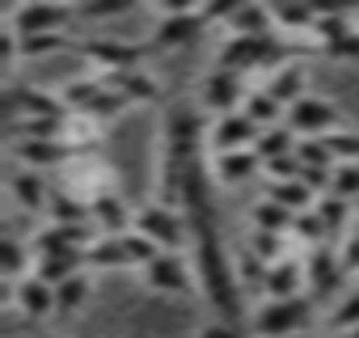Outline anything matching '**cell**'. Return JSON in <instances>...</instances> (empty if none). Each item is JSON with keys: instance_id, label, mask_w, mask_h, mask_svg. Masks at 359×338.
I'll return each instance as SVG.
<instances>
[{"instance_id": "1", "label": "cell", "mask_w": 359, "mask_h": 338, "mask_svg": "<svg viewBox=\"0 0 359 338\" xmlns=\"http://www.w3.org/2000/svg\"><path fill=\"white\" fill-rule=\"evenodd\" d=\"M296 55H292V43H283L279 34H266V39H241V34H224L220 39V47H216V68H224V72H237V76H245V72H275V68H283V64H292Z\"/></svg>"}, {"instance_id": "2", "label": "cell", "mask_w": 359, "mask_h": 338, "mask_svg": "<svg viewBox=\"0 0 359 338\" xmlns=\"http://www.w3.org/2000/svg\"><path fill=\"white\" fill-rule=\"evenodd\" d=\"M317 317V300L309 292L287 296V300H262L250 313V334L254 338H287V334H309Z\"/></svg>"}, {"instance_id": "3", "label": "cell", "mask_w": 359, "mask_h": 338, "mask_svg": "<svg viewBox=\"0 0 359 338\" xmlns=\"http://www.w3.org/2000/svg\"><path fill=\"white\" fill-rule=\"evenodd\" d=\"M135 233H144L161 254H182V245H191L187 212L165 208V203H140L135 208Z\"/></svg>"}, {"instance_id": "4", "label": "cell", "mask_w": 359, "mask_h": 338, "mask_svg": "<svg viewBox=\"0 0 359 338\" xmlns=\"http://www.w3.org/2000/svg\"><path fill=\"white\" fill-rule=\"evenodd\" d=\"M72 18H76V5H47V0H30V5H5V9H0V26H9L22 39L60 34Z\"/></svg>"}, {"instance_id": "5", "label": "cell", "mask_w": 359, "mask_h": 338, "mask_svg": "<svg viewBox=\"0 0 359 338\" xmlns=\"http://www.w3.org/2000/svg\"><path fill=\"white\" fill-rule=\"evenodd\" d=\"M76 51L102 76L106 72H131L144 60V47L140 43H127V39H85V43H76Z\"/></svg>"}, {"instance_id": "6", "label": "cell", "mask_w": 359, "mask_h": 338, "mask_svg": "<svg viewBox=\"0 0 359 338\" xmlns=\"http://www.w3.org/2000/svg\"><path fill=\"white\" fill-rule=\"evenodd\" d=\"M292 131H296V140H325V135H334L338 131V110L325 102V97H317V93H304L300 102H292L287 106V119H283Z\"/></svg>"}, {"instance_id": "7", "label": "cell", "mask_w": 359, "mask_h": 338, "mask_svg": "<svg viewBox=\"0 0 359 338\" xmlns=\"http://www.w3.org/2000/svg\"><path fill=\"white\" fill-rule=\"evenodd\" d=\"M245 85H241V76L237 72H224V68H212V72H203V81H199V102L195 106H203L208 114H237L241 110V102H245Z\"/></svg>"}, {"instance_id": "8", "label": "cell", "mask_w": 359, "mask_h": 338, "mask_svg": "<svg viewBox=\"0 0 359 338\" xmlns=\"http://www.w3.org/2000/svg\"><path fill=\"white\" fill-rule=\"evenodd\" d=\"M342 262H338V250L334 245H317V250H309L304 254V292L317 300V304H325L334 292H338V283H342Z\"/></svg>"}, {"instance_id": "9", "label": "cell", "mask_w": 359, "mask_h": 338, "mask_svg": "<svg viewBox=\"0 0 359 338\" xmlns=\"http://www.w3.org/2000/svg\"><path fill=\"white\" fill-rule=\"evenodd\" d=\"M140 275H144V283H148L152 292H161V296H187V292L195 288V271H191V262H187L182 254H156Z\"/></svg>"}, {"instance_id": "10", "label": "cell", "mask_w": 359, "mask_h": 338, "mask_svg": "<svg viewBox=\"0 0 359 338\" xmlns=\"http://www.w3.org/2000/svg\"><path fill=\"white\" fill-rule=\"evenodd\" d=\"M258 127L237 110V114H220V119H212V127H208V152L212 156H220V152H250L254 144H258Z\"/></svg>"}, {"instance_id": "11", "label": "cell", "mask_w": 359, "mask_h": 338, "mask_svg": "<svg viewBox=\"0 0 359 338\" xmlns=\"http://www.w3.org/2000/svg\"><path fill=\"white\" fill-rule=\"evenodd\" d=\"M13 156L22 161V169L47 174V169H68L81 152L64 140H26V144H13Z\"/></svg>"}, {"instance_id": "12", "label": "cell", "mask_w": 359, "mask_h": 338, "mask_svg": "<svg viewBox=\"0 0 359 338\" xmlns=\"http://www.w3.org/2000/svg\"><path fill=\"white\" fill-rule=\"evenodd\" d=\"M203 30H208V26H203V13H199V9L169 13V18H156V26H152V47H161V51L187 47V43H195Z\"/></svg>"}, {"instance_id": "13", "label": "cell", "mask_w": 359, "mask_h": 338, "mask_svg": "<svg viewBox=\"0 0 359 338\" xmlns=\"http://www.w3.org/2000/svg\"><path fill=\"white\" fill-rule=\"evenodd\" d=\"M97 76H102V72H97ZM102 81H106V89H114L127 106H152V102H161V81H156L152 72H144V68L106 72Z\"/></svg>"}, {"instance_id": "14", "label": "cell", "mask_w": 359, "mask_h": 338, "mask_svg": "<svg viewBox=\"0 0 359 338\" xmlns=\"http://www.w3.org/2000/svg\"><path fill=\"white\" fill-rule=\"evenodd\" d=\"M262 169V161H258V152L250 148V152H220V156H212L208 161V174H212V182H220V187H241V182H250L254 174Z\"/></svg>"}, {"instance_id": "15", "label": "cell", "mask_w": 359, "mask_h": 338, "mask_svg": "<svg viewBox=\"0 0 359 338\" xmlns=\"http://www.w3.org/2000/svg\"><path fill=\"white\" fill-rule=\"evenodd\" d=\"M93 229H97L102 237H127V233L135 229V208L123 203V199L110 191V195L93 199Z\"/></svg>"}, {"instance_id": "16", "label": "cell", "mask_w": 359, "mask_h": 338, "mask_svg": "<svg viewBox=\"0 0 359 338\" xmlns=\"http://www.w3.org/2000/svg\"><path fill=\"white\" fill-rule=\"evenodd\" d=\"M13 313H22L26 321H43V317H51V313H55V288L43 283L39 275L22 279L18 292H13Z\"/></svg>"}, {"instance_id": "17", "label": "cell", "mask_w": 359, "mask_h": 338, "mask_svg": "<svg viewBox=\"0 0 359 338\" xmlns=\"http://www.w3.org/2000/svg\"><path fill=\"white\" fill-rule=\"evenodd\" d=\"M271 26H275V34L283 43H300V39L313 43L317 9H304V5H271Z\"/></svg>"}, {"instance_id": "18", "label": "cell", "mask_w": 359, "mask_h": 338, "mask_svg": "<svg viewBox=\"0 0 359 338\" xmlns=\"http://www.w3.org/2000/svg\"><path fill=\"white\" fill-rule=\"evenodd\" d=\"M64 102L43 89H9V123L13 119H64Z\"/></svg>"}, {"instance_id": "19", "label": "cell", "mask_w": 359, "mask_h": 338, "mask_svg": "<svg viewBox=\"0 0 359 338\" xmlns=\"http://www.w3.org/2000/svg\"><path fill=\"white\" fill-rule=\"evenodd\" d=\"M300 292H304V262L300 258H283L266 271L262 300H287V296H300Z\"/></svg>"}, {"instance_id": "20", "label": "cell", "mask_w": 359, "mask_h": 338, "mask_svg": "<svg viewBox=\"0 0 359 338\" xmlns=\"http://www.w3.org/2000/svg\"><path fill=\"white\" fill-rule=\"evenodd\" d=\"M9 195L22 212H47V203H51V191H47L43 174H34V169H18L9 178Z\"/></svg>"}, {"instance_id": "21", "label": "cell", "mask_w": 359, "mask_h": 338, "mask_svg": "<svg viewBox=\"0 0 359 338\" xmlns=\"http://www.w3.org/2000/svg\"><path fill=\"white\" fill-rule=\"evenodd\" d=\"M283 110L292 106V102H300L304 97V64L300 60H292V64H283V68H275L271 76H266V85H262Z\"/></svg>"}, {"instance_id": "22", "label": "cell", "mask_w": 359, "mask_h": 338, "mask_svg": "<svg viewBox=\"0 0 359 338\" xmlns=\"http://www.w3.org/2000/svg\"><path fill=\"white\" fill-rule=\"evenodd\" d=\"M313 212L321 216V224H325L330 241H338V237L355 224V203H351V199H342V195H321V199L313 203Z\"/></svg>"}, {"instance_id": "23", "label": "cell", "mask_w": 359, "mask_h": 338, "mask_svg": "<svg viewBox=\"0 0 359 338\" xmlns=\"http://www.w3.org/2000/svg\"><path fill=\"white\" fill-rule=\"evenodd\" d=\"M241 114L258 127V131H266V127H279L283 119H287V110L266 93V89H250L245 93V102H241Z\"/></svg>"}, {"instance_id": "24", "label": "cell", "mask_w": 359, "mask_h": 338, "mask_svg": "<svg viewBox=\"0 0 359 338\" xmlns=\"http://www.w3.org/2000/svg\"><path fill=\"white\" fill-rule=\"evenodd\" d=\"M250 220H254V229H258V233L292 237L296 212H287V208H283V203H275V199H258V203H254V212H250Z\"/></svg>"}, {"instance_id": "25", "label": "cell", "mask_w": 359, "mask_h": 338, "mask_svg": "<svg viewBox=\"0 0 359 338\" xmlns=\"http://www.w3.org/2000/svg\"><path fill=\"white\" fill-rule=\"evenodd\" d=\"M85 266H89V271H127L131 258H127L123 237H97V241L89 245V254H85Z\"/></svg>"}, {"instance_id": "26", "label": "cell", "mask_w": 359, "mask_h": 338, "mask_svg": "<svg viewBox=\"0 0 359 338\" xmlns=\"http://www.w3.org/2000/svg\"><path fill=\"white\" fill-rule=\"evenodd\" d=\"M47 216H51V224H93V208L85 199H76L72 191H51Z\"/></svg>"}, {"instance_id": "27", "label": "cell", "mask_w": 359, "mask_h": 338, "mask_svg": "<svg viewBox=\"0 0 359 338\" xmlns=\"http://www.w3.org/2000/svg\"><path fill=\"white\" fill-rule=\"evenodd\" d=\"M254 152H258V161H262V165H266V161H279V156H292V152H296V131H292L287 123L266 127V131L258 135Z\"/></svg>"}, {"instance_id": "28", "label": "cell", "mask_w": 359, "mask_h": 338, "mask_svg": "<svg viewBox=\"0 0 359 338\" xmlns=\"http://www.w3.org/2000/svg\"><path fill=\"white\" fill-rule=\"evenodd\" d=\"M5 279H30L34 275V250L22 237H5V266H0Z\"/></svg>"}, {"instance_id": "29", "label": "cell", "mask_w": 359, "mask_h": 338, "mask_svg": "<svg viewBox=\"0 0 359 338\" xmlns=\"http://www.w3.org/2000/svg\"><path fill=\"white\" fill-rule=\"evenodd\" d=\"M89 292H93L89 275H85V271H81V275H72L68 283H60V288H55V313H81V309H85V300H89Z\"/></svg>"}, {"instance_id": "30", "label": "cell", "mask_w": 359, "mask_h": 338, "mask_svg": "<svg viewBox=\"0 0 359 338\" xmlns=\"http://www.w3.org/2000/svg\"><path fill=\"white\" fill-rule=\"evenodd\" d=\"M233 266H237V283H241L245 292H258V296H262V283H266V271H271V266H266V262H258L245 245H241V254H237V262H233Z\"/></svg>"}, {"instance_id": "31", "label": "cell", "mask_w": 359, "mask_h": 338, "mask_svg": "<svg viewBox=\"0 0 359 338\" xmlns=\"http://www.w3.org/2000/svg\"><path fill=\"white\" fill-rule=\"evenodd\" d=\"M330 330H338L342 338L359 330V288H351V292L334 304V313H330Z\"/></svg>"}, {"instance_id": "32", "label": "cell", "mask_w": 359, "mask_h": 338, "mask_svg": "<svg viewBox=\"0 0 359 338\" xmlns=\"http://www.w3.org/2000/svg\"><path fill=\"white\" fill-rule=\"evenodd\" d=\"M245 250L258 258V262H266V266H275V262H283L287 254H283V237H275V233H250V241H245Z\"/></svg>"}, {"instance_id": "33", "label": "cell", "mask_w": 359, "mask_h": 338, "mask_svg": "<svg viewBox=\"0 0 359 338\" xmlns=\"http://www.w3.org/2000/svg\"><path fill=\"white\" fill-rule=\"evenodd\" d=\"M76 47L68 34H43V39H22V60H43V55H60Z\"/></svg>"}, {"instance_id": "34", "label": "cell", "mask_w": 359, "mask_h": 338, "mask_svg": "<svg viewBox=\"0 0 359 338\" xmlns=\"http://www.w3.org/2000/svg\"><path fill=\"white\" fill-rule=\"evenodd\" d=\"M325 148H330L334 165H359V131H334V135H325Z\"/></svg>"}, {"instance_id": "35", "label": "cell", "mask_w": 359, "mask_h": 338, "mask_svg": "<svg viewBox=\"0 0 359 338\" xmlns=\"http://www.w3.org/2000/svg\"><path fill=\"white\" fill-rule=\"evenodd\" d=\"M135 9V0H85L76 5V18H123Z\"/></svg>"}, {"instance_id": "36", "label": "cell", "mask_w": 359, "mask_h": 338, "mask_svg": "<svg viewBox=\"0 0 359 338\" xmlns=\"http://www.w3.org/2000/svg\"><path fill=\"white\" fill-rule=\"evenodd\" d=\"M330 195H342V199L359 203V165H334V191Z\"/></svg>"}, {"instance_id": "37", "label": "cell", "mask_w": 359, "mask_h": 338, "mask_svg": "<svg viewBox=\"0 0 359 338\" xmlns=\"http://www.w3.org/2000/svg\"><path fill=\"white\" fill-rule=\"evenodd\" d=\"M334 250H338V262H342V271H359V220L334 241Z\"/></svg>"}, {"instance_id": "38", "label": "cell", "mask_w": 359, "mask_h": 338, "mask_svg": "<svg viewBox=\"0 0 359 338\" xmlns=\"http://www.w3.org/2000/svg\"><path fill=\"white\" fill-rule=\"evenodd\" d=\"M22 64V34H13L9 26H0V68L13 72Z\"/></svg>"}, {"instance_id": "39", "label": "cell", "mask_w": 359, "mask_h": 338, "mask_svg": "<svg viewBox=\"0 0 359 338\" xmlns=\"http://www.w3.org/2000/svg\"><path fill=\"white\" fill-rule=\"evenodd\" d=\"M195 338H241V330H237V321H212V325H203Z\"/></svg>"}, {"instance_id": "40", "label": "cell", "mask_w": 359, "mask_h": 338, "mask_svg": "<svg viewBox=\"0 0 359 338\" xmlns=\"http://www.w3.org/2000/svg\"><path fill=\"white\" fill-rule=\"evenodd\" d=\"M287 338H309V334H287Z\"/></svg>"}, {"instance_id": "41", "label": "cell", "mask_w": 359, "mask_h": 338, "mask_svg": "<svg viewBox=\"0 0 359 338\" xmlns=\"http://www.w3.org/2000/svg\"><path fill=\"white\" fill-rule=\"evenodd\" d=\"M346 338H359V330H355V334H346Z\"/></svg>"}, {"instance_id": "42", "label": "cell", "mask_w": 359, "mask_h": 338, "mask_svg": "<svg viewBox=\"0 0 359 338\" xmlns=\"http://www.w3.org/2000/svg\"><path fill=\"white\" fill-rule=\"evenodd\" d=\"M355 220H359V203H355Z\"/></svg>"}, {"instance_id": "43", "label": "cell", "mask_w": 359, "mask_h": 338, "mask_svg": "<svg viewBox=\"0 0 359 338\" xmlns=\"http://www.w3.org/2000/svg\"><path fill=\"white\" fill-rule=\"evenodd\" d=\"M34 338H51V334H34Z\"/></svg>"}]
</instances>
